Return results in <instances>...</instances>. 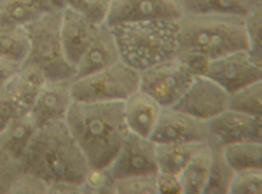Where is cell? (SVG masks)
Here are the masks:
<instances>
[{
	"mask_svg": "<svg viewBox=\"0 0 262 194\" xmlns=\"http://www.w3.org/2000/svg\"><path fill=\"white\" fill-rule=\"evenodd\" d=\"M262 191V170L236 171L229 185V194H259Z\"/></svg>",
	"mask_w": 262,
	"mask_h": 194,
	"instance_id": "30",
	"label": "cell"
},
{
	"mask_svg": "<svg viewBox=\"0 0 262 194\" xmlns=\"http://www.w3.org/2000/svg\"><path fill=\"white\" fill-rule=\"evenodd\" d=\"M63 4H65V7L81 12L96 25L103 23L107 18L108 4L103 0H63Z\"/></svg>",
	"mask_w": 262,
	"mask_h": 194,
	"instance_id": "31",
	"label": "cell"
},
{
	"mask_svg": "<svg viewBox=\"0 0 262 194\" xmlns=\"http://www.w3.org/2000/svg\"><path fill=\"white\" fill-rule=\"evenodd\" d=\"M140 70L119 60L114 65L72 79L75 102H124L138 90Z\"/></svg>",
	"mask_w": 262,
	"mask_h": 194,
	"instance_id": "6",
	"label": "cell"
},
{
	"mask_svg": "<svg viewBox=\"0 0 262 194\" xmlns=\"http://www.w3.org/2000/svg\"><path fill=\"white\" fill-rule=\"evenodd\" d=\"M98 25L93 23L90 18H86L81 12L70 9V7H63L61 9V21H60L61 48L63 53H65L67 61L74 69L77 65V61L81 60L82 53L90 46Z\"/></svg>",
	"mask_w": 262,
	"mask_h": 194,
	"instance_id": "15",
	"label": "cell"
},
{
	"mask_svg": "<svg viewBox=\"0 0 262 194\" xmlns=\"http://www.w3.org/2000/svg\"><path fill=\"white\" fill-rule=\"evenodd\" d=\"M194 77L196 75L179 58L173 56L170 60L140 70L138 90L152 96L161 107H173L191 86Z\"/></svg>",
	"mask_w": 262,
	"mask_h": 194,
	"instance_id": "7",
	"label": "cell"
},
{
	"mask_svg": "<svg viewBox=\"0 0 262 194\" xmlns=\"http://www.w3.org/2000/svg\"><path fill=\"white\" fill-rule=\"evenodd\" d=\"M222 154L234 171L262 170V142L245 140L221 145Z\"/></svg>",
	"mask_w": 262,
	"mask_h": 194,
	"instance_id": "24",
	"label": "cell"
},
{
	"mask_svg": "<svg viewBox=\"0 0 262 194\" xmlns=\"http://www.w3.org/2000/svg\"><path fill=\"white\" fill-rule=\"evenodd\" d=\"M184 14L180 0H112L105 23L124 21H177Z\"/></svg>",
	"mask_w": 262,
	"mask_h": 194,
	"instance_id": "11",
	"label": "cell"
},
{
	"mask_svg": "<svg viewBox=\"0 0 262 194\" xmlns=\"http://www.w3.org/2000/svg\"><path fill=\"white\" fill-rule=\"evenodd\" d=\"M21 65H23V63L7 60V58H0V90L6 88L7 84L12 81V77L18 74Z\"/></svg>",
	"mask_w": 262,
	"mask_h": 194,
	"instance_id": "37",
	"label": "cell"
},
{
	"mask_svg": "<svg viewBox=\"0 0 262 194\" xmlns=\"http://www.w3.org/2000/svg\"><path fill=\"white\" fill-rule=\"evenodd\" d=\"M48 77L44 72L37 69L35 65L30 63H23L18 74L12 77V81L7 84V90L11 93V98L14 102L16 112L18 114H28L32 105L35 103L37 96L44 86Z\"/></svg>",
	"mask_w": 262,
	"mask_h": 194,
	"instance_id": "19",
	"label": "cell"
},
{
	"mask_svg": "<svg viewBox=\"0 0 262 194\" xmlns=\"http://www.w3.org/2000/svg\"><path fill=\"white\" fill-rule=\"evenodd\" d=\"M245 30L248 39V51L257 61L262 63V6L245 16Z\"/></svg>",
	"mask_w": 262,
	"mask_h": 194,
	"instance_id": "29",
	"label": "cell"
},
{
	"mask_svg": "<svg viewBox=\"0 0 262 194\" xmlns=\"http://www.w3.org/2000/svg\"><path fill=\"white\" fill-rule=\"evenodd\" d=\"M65 124L93 171H105L111 166L129 133L124 121V102L74 100Z\"/></svg>",
	"mask_w": 262,
	"mask_h": 194,
	"instance_id": "1",
	"label": "cell"
},
{
	"mask_svg": "<svg viewBox=\"0 0 262 194\" xmlns=\"http://www.w3.org/2000/svg\"><path fill=\"white\" fill-rule=\"evenodd\" d=\"M177 53L200 54L206 60L248 49L245 18L236 14L184 12L177 19Z\"/></svg>",
	"mask_w": 262,
	"mask_h": 194,
	"instance_id": "3",
	"label": "cell"
},
{
	"mask_svg": "<svg viewBox=\"0 0 262 194\" xmlns=\"http://www.w3.org/2000/svg\"><path fill=\"white\" fill-rule=\"evenodd\" d=\"M19 168L46 184L72 182L84 185L90 166L65 121H53L37 128Z\"/></svg>",
	"mask_w": 262,
	"mask_h": 194,
	"instance_id": "2",
	"label": "cell"
},
{
	"mask_svg": "<svg viewBox=\"0 0 262 194\" xmlns=\"http://www.w3.org/2000/svg\"><path fill=\"white\" fill-rule=\"evenodd\" d=\"M119 60H121L119 49H117L112 27L103 21V23H100L96 27L90 46L86 48L81 60L75 65L74 77H82V75L93 74V72H98L101 69H107V67L114 65V63H117Z\"/></svg>",
	"mask_w": 262,
	"mask_h": 194,
	"instance_id": "16",
	"label": "cell"
},
{
	"mask_svg": "<svg viewBox=\"0 0 262 194\" xmlns=\"http://www.w3.org/2000/svg\"><path fill=\"white\" fill-rule=\"evenodd\" d=\"M61 9L51 11L27 23L30 51L23 63L35 65L48 79H74L75 69L67 61L60 39Z\"/></svg>",
	"mask_w": 262,
	"mask_h": 194,
	"instance_id": "5",
	"label": "cell"
},
{
	"mask_svg": "<svg viewBox=\"0 0 262 194\" xmlns=\"http://www.w3.org/2000/svg\"><path fill=\"white\" fill-rule=\"evenodd\" d=\"M63 7V0H0V25H27Z\"/></svg>",
	"mask_w": 262,
	"mask_h": 194,
	"instance_id": "20",
	"label": "cell"
},
{
	"mask_svg": "<svg viewBox=\"0 0 262 194\" xmlns=\"http://www.w3.org/2000/svg\"><path fill=\"white\" fill-rule=\"evenodd\" d=\"M184 12L247 16L262 6V0H180Z\"/></svg>",
	"mask_w": 262,
	"mask_h": 194,
	"instance_id": "23",
	"label": "cell"
},
{
	"mask_svg": "<svg viewBox=\"0 0 262 194\" xmlns=\"http://www.w3.org/2000/svg\"><path fill=\"white\" fill-rule=\"evenodd\" d=\"M156 187H158V194H184L180 175L175 174L158 171L156 174Z\"/></svg>",
	"mask_w": 262,
	"mask_h": 194,
	"instance_id": "33",
	"label": "cell"
},
{
	"mask_svg": "<svg viewBox=\"0 0 262 194\" xmlns=\"http://www.w3.org/2000/svg\"><path fill=\"white\" fill-rule=\"evenodd\" d=\"M21 171L19 164L11 161L0 153V192H9V187L14 180V177Z\"/></svg>",
	"mask_w": 262,
	"mask_h": 194,
	"instance_id": "34",
	"label": "cell"
},
{
	"mask_svg": "<svg viewBox=\"0 0 262 194\" xmlns=\"http://www.w3.org/2000/svg\"><path fill=\"white\" fill-rule=\"evenodd\" d=\"M72 102V79H48L28 114L37 126L53 121H65Z\"/></svg>",
	"mask_w": 262,
	"mask_h": 194,
	"instance_id": "14",
	"label": "cell"
},
{
	"mask_svg": "<svg viewBox=\"0 0 262 194\" xmlns=\"http://www.w3.org/2000/svg\"><path fill=\"white\" fill-rule=\"evenodd\" d=\"M205 75L227 93H234L252 82L262 81V63L257 61L248 49H242L210 60Z\"/></svg>",
	"mask_w": 262,
	"mask_h": 194,
	"instance_id": "8",
	"label": "cell"
},
{
	"mask_svg": "<svg viewBox=\"0 0 262 194\" xmlns=\"http://www.w3.org/2000/svg\"><path fill=\"white\" fill-rule=\"evenodd\" d=\"M212 142L227 145L234 142H262V117L226 109L208 121Z\"/></svg>",
	"mask_w": 262,
	"mask_h": 194,
	"instance_id": "13",
	"label": "cell"
},
{
	"mask_svg": "<svg viewBox=\"0 0 262 194\" xmlns=\"http://www.w3.org/2000/svg\"><path fill=\"white\" fill-rule=\"evenodd\" d=\"M30 51V35L25 25H0V58L23 63Z\"/></svg>",
	"mask_w": 262,
	"mask_h": 194,
	"instance_id": "25",
	"label": "cell"
},
{
	"mask_svg": "<svg viewBox=\"0 0 262 194\" xmlns=\"http://www.w3.org/2000/svg\"><path fill=\"white\" fill-rule=\"evenodd\" d=\"M156 143L170 142H212L208 123L173 107H163L158 124L150 135Z\"/></svg>",
	"mask_w": 262,
	"mask_h": 194,
	"instance_id": "12",
	"label": "cell"
},
{
	"mask_svg": "<svg viewBox=\"0 0 262 194\" xmlns=\"http://www.w3.org/2000/svg\"><path fill=\"white\" fill-rule=\"evenodd\" d=\"M229 93L206 75H196L173 109L208 123L227 109Z\"/></svg>",
	"mask_w": 262,
	"mask_h": 194,
	"instance_id": "10",
	"label": "cell"
},
{
	"mask_svg": "<svg viewBox=\"0 0 262 194\" xmlns=\"http://www.w3.org/2000/svg\"><path fill=\"white\" fill-rule=\"evenodd\" d=\"M16 114L18 112H16V107H14L12 98H11L9 90H7V86L2 88V90H0V130L9 123Z\"/></svg>",
	"mask_w": 262,
	"mask_h": 194,
	"instance_id": "36",
	"label": "cell"
},
{
	"mask_svg": "<svg viewBox=\"0 0 262 194\" xmlns=\"http://www.w3.org/2000/svg\"><path fill=\"white\" fill-rule=\"evenodd\" d=\"M208 142H170L156 143V163L158 171L180 175L182 170L187 166L192 156Z\"/></svg>",
	"mask_w": 262,
	"mask_h": 194,
	"instance_id": "21",
	"label": "cell"
},
{
	"mask_svg": "<svg viewBox=\"0 0 262 194\" xmlns=\"http://www.w3.org/2000/svg\"><path fill=\"white\" fill-rule=\"evenodd\" d=\"M156 142L140 135L128 133L122 142L119 153L114 158L111 166L105 170V175L111 180L124 179L133 175H156Z\"/></svg>",
	"mask_w": 262,
	"mask_h": 194,
	"instance_id": "9",
	"label": "cell"
},
{
	"mask_svg": "<svg viewBox=\"0 0 262 194\" xmlns=\"http://www.w3.org/2000/svg\"><path fill=\"white\" fill-rule=\"evenodd\" d=\"M163 107L142 90L131 93L124 100V121L129 133L150 138Z\"/></svg>",
	"mask_w": 262,
	"mask_h": 194,
	"instance_id": "17",
	"label": "cell"
},
{
	"mask_svg": "<svg viewBox=\"0 0 262 194\" xmlns=\"http://www.w3.org/2000/svg\"><path fill=\"white\" fill-rule=\"evenodd\" d=\"M111 27L121 60L133 69H149L177 56V21H124Z\"/></svg>",
	"mask_w": 262,
	"mask_h": 194,
	"instance_id": "4",
	"label": "cell"
},
{
	"mask_svg": "<svg viewBox=\"0 0 262 194\" xmlns=\"http://www.w3.org/2000/svg\"><path fill=\"white\" fill-rule=\"evenodd\" d=\"M212 143H213L212 168H210V175L208 180H206L205 189H203V194H229V185L236 171L226 161L221 145L215 142Z\"/></svg>",
	"mask_w": 262,
	"mask_h": 194,
	"instance_id": "26",
	"label": "cell"
},
{
	"mask_svg": "<svg viewBox=\"0 0 262 194\" xmlns=\"http://www.w3.org/2000/svg\"><path fill=\"white\" fill-rule=\"evenodd\" d=\"M114 194H158L156 175H133L111 180Z\"/></svg>",
	"mask_w": 262,
	"mask_h": 194,
	"instance_id": "28",
	"label": "cell"
},
{
	"mask_svg": "<svg viewBox=\"0 0 262 194\" xmlns=\"http://www.w3.org/2000/svg\"><path fill=\"white\" fill-rule=\"evenodd\" d=\"M37 128L39 126L30 114H16L9 123L0 130V153L9 158L11 161L19 164Z\"/></svg>",
	"mask_w": 262,
	"mask_h": 194,
	"instance_id": "18",
	"label": "cell"
},
{
	"mask_svg": "<svg viewBox=\"0 0 262 194\" xmlns=\"http://www.w3.org/2000/svg\"><path fill=\"white\" fill-rule=\"evenodd\" d=\"M177 58L192 72L194 75H205L206 69H208L210 60L200 56V54H192V53H177Z\"/></svg>",
	"mask_w": 262,
	"mask_h": 194,
	"instance_id": "35",
	"label": "cell"
},
{
	"mask_svg": "<svg viewBox=\"0 0 262 194\" xmlns=\"http://www.w3.org/2000/svg\"><path fill=\"white\" fill-rule=\"evenodd\" d=\"M9 192H48V184L35 175L21 170L12 180Z\"/></svg>",
	"mask_w": 262,
	"mask_h": 194,
	"instance_id": "32",
	"label": "cell"
},
{
	"mask_svg": "<svg viewBox=\"0 0 262 194\" xmlns=\"http://www.w3.org/2000/svg\"><path fill=\"white\" fill-rule=\"evenodd\" d=\"M212 159L213 143L208 142L192 156L187 166L182 170L180 182L184 187V194H203V189H205L210 175V168H212Z\"/></svg>",
	"mask_w": 262,
	"mask_h": 194,
	"instance_id": "22",
	"label": "cell"
},
{
	"mask_svg": "<svg viewBox=\"0 0 262 194\" xmlns=\"http://www.w3.org/2000/svg\"><path fill=\"white\" fill-rule=\"evenodd\" d=\"M103 2H107V4H108V6H111V2H112V0H103Z\"/></svg>",
	"mask_w": 262,
	"mask_h": 194,
	"instance_id": "38",
	"label": "cell"
},
{
	"mask_svg": "<svg viewBox=\"0 0 262 194\" xmlns=\"http://www.w3.org/2000/svg\"><path fill=\"white\" fill-rule=\"evenodd\" d=\"M227 109L262 117V81L252 82L242 90L229 93Z\"/></svg>",
	"mask_w": 262,
	"mask_h": 194,
	"instance_id": "27",
	"label": "cell"
}]
</instances>
